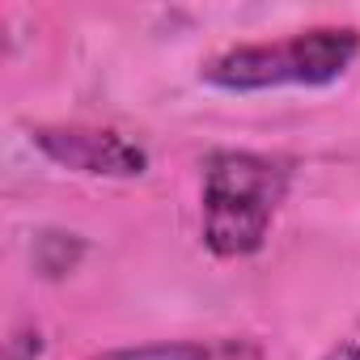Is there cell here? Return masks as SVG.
Listing matches in <instances>:
<instances>
[{"label": "cell", "mask_w": 360, "mask_h": 360, "mask_svg": "<svg viewBox=\"0 0 360 360\" xmlns=\"http://www.w3.org/2000/svg\"><path fill=\"white\" fill-rule=\"evenodd\" d=\"M89 360H263L255 339H165V343H140V347H110Z\"/></svg>", "instance_id": "obj_4"}, {"label": "cell", "mask_w": 360, "mask_h": 360, "mask_svg": "<svg viewBox=\"0 0 360 360\" xmlns=\"http://www.w3.org/2000/svg\"><path fill=\"white\" fill-rule=\"evenodd\" d=\"M34 148L56 165L89 178H140L148 169V153L115 127L89 123H43L30 131Z\"/></svg>", "instance_id": "obj_3"}, {"label": "cell", "mask_w": 360, "mask_h": 360, "mask_svg": "<svg viewBox=\"0 0 360 360\" xmlns=\"http://www.w3.org/2000/svg\"><path fill=\"white\" fill-rule=\"evenodd\" d=\"M322 360H360V343H335Z\"/></svg>", "instance_id": "obj_6"}, {"label": "cell", "mask_w": 360, "mask_h": 360, "mask_svg": "<svg viewBox=\"0 0 360 360\" xmlns=\"http://www.w3.org/2000/svg\"><path fill=\"white\" fill-rule=\"evenodd\" d=\"M288 195V165L246 148H217L204 161V246L217 259L263 250Z\"/></svg>", "instance_id": "obj_1"}, {"label": "cell", "mask_w": 360, "mask_h": 360, "mask_svg": "<svg viewBox=\"0 0 360 360\" xmlns=\"http://www.w3.org/2000/svg\"><path fill=\"white\" fill-rule=\"evenodd\" d=\"M360 56V34L352 26H314L280 43H242L204 64V81L225 94H263L284 85H330Z\"/></svg>", "instance_id": "obj_2"}, {"label": "cell", "mask_w": 360, "mask_h": 360, "mask_svg": "<svg viewBox=\"0 0 360 360\" xmlns=\"http://www.w3.org/2000/svg\"><path fill=\"white\" fill-rule=\"evenodd\" d=\"M85 255V242L77 233H39L34 238V267L47 276V280H60L68 276Z\"/></svg>", "instance_id": "obj_5"}]
</instances>
